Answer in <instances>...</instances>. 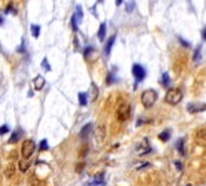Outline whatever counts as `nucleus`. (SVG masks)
I'll return each instance as SVG.
<instances>
[{
    "label": "nucleus",
    "mask_w": 206,
    "mask_h": 186,
    "mask_svg": "<svg viewBox=\"0 0 206 186\" xmlns=\"http://www.w3.org/2000/svg\"><path fill=\"white\" fill-rule=\"evenodd\" d=\"M181 99H183V93L180 88H169L165 95V101L169 105H177L181 102Z\"/></svg>",
    "instance_id": "1"
},
{
    "label": "nucleus",
    "mask_w": 206,
    "mask_h": 186,
    "mask_svg": "<svg viewBox=\"0 0 206 186\" xmlns=\"http://www.w3.org/2000/svg\"><path fill=\"white\" fill-rule=\"evenodd\" d=\"M157 98H158V94L155 90H146L143 91L142 94V105L144 106L146 109H150L151 106H154V103L157 102Z\"/></svg>",
    "instance_id": "2"
},
{
    "label": "nucleus",
    "mask_w": 206,
    "mask_h": 186,
    "mask_svg": "<svg viewBox=\"0 0 206 186\" xmlns=\"http://www.w3.org/2000/svg\"><path fill=\"white\" fill-rule=\"evenodd\" d=\"M34 149H36V143H34L32 139L23 141L22 147H21V155H22V159L29 160V159L32 157V155L34 153Z\"/></svg>",
    "instance_id": "3"
},
{
    "label": "nucleus",
    "mask_w": 206,
    "mask_h": 186,
    "mask_svg": "<svg viewBox=\"0 0 206 186\" xmlns=\"http://www.w3.org/2000/svg\"><path fill=\"white\" fill-rule=\"evenodd\" d=\"M131 116V105L126 102H122L121 105L117 108V112H116V117L118 122H126Z\"/></svg>",
    "instance_id": "4"
},
{
    "label": "nucleus",
    "mask_w": 206,
    "mask_h": 186,
    "mask_svg": "<svg viewBox=\"0 0 206 186\" xmlns=\"http://www.w3.org/2000/svg\"><path fill=\"white\" fill-rule=\"evenodd\" d=\"M132 75H133L136 83H140V81L144 80V77H146V69H144L142 65L135 64L133 66H132Z\"/></svg>",
    "instance_id": "5"
},
{
    "label": "nucleus",
    "mask_w": 206,
    "mask_h": 186,
    "mask_svg": "<svg viewBox=\"0 0 206 186\" xmlns=\"http://www.w3.org/2000/svg\"><path fill=\"white\" fill-rule=\"evenodd\" d=\"M195 143L201 147H206V128H199L198 131L195 132Z\"/></svg>",
    "instance_id": "6"
},
{
    "label": "nucleus",
    "mask_w": 206,
    "mask_h": 186,
    "mask_svg": "<svg viewBox=\"0 0 206 186\" xmlns=\"http://www.w3.org/2000/svg\"><path fill=\"white\" fill-rule=\"evenodd\" d=\"M150 150H151V147H150L147 138H144L142 142H139L136 145V152L139 153L140 156H144V155H147V153H150Z\"/></svg>",
    "instance_id": "7"
},
{
    "label": "nucleus",
    "mask_w": 206,
    "mask_h": 186,
    "mask_svg": "<svg viewBox=\"0 0 206 186\" xmlns=\"http://www.w3.org/2000/svg\"><path fill=\"white\" fill-rule=\"evenodd\" d=\"M187 109L190 113H199L206 110V103H188Z\"/></svg>",
    "instance_id": "8"
},
{
    "label": "nucleus",
    "mask_w": 206,
    "mask_h": 186,
    "mask_svg": "<svg viewBox=\"0 0 206 186\" xmlns=\"http://www.w3.org/2000/svg\"><path fill=\"white\" fill-rule=\"evenodd\" d=\"M85 186H106V181H105V178H103V174L95 175L92 181H89Z\"/></svg>",
    "instance_id": "9"
},
{
    "label": "nucleus",
    "mask_w": 206,
    "mask_h": 186,
    "mask_svg": "<svg viewBox=\"0 0 206 186\" xmlns=\"http://www.w3.org/2000/svg\"><path fill=\"white\" fill-rule=\"evenodd\" d=\"M91 132H92V124H91V123L85 124V126L81 128V131H80V137H81V139H87V138L89 137Z\"/></svg>",
    "instance_id": "10"
},
{
    "label": "nucleus",
    "mask_w": 206,
    "mask_h": 186,
    "mask_svg": "<svg viewBox=\"0 0 206 186\" xmlns=\"http://www.w3.org/2000/svg\"><path fill=\"white\" fill-rule=\"evenodd\" d=\"M44 84H46V79L43 77L41 75L39 76H36L34 77V80H33V85H34V90H37V91H40L41 88L44 87Z\"/></svg>",
    "instance_id": "11"
},
{
    "label": "nucleus",
    "mask_w": 206,
    "mask_h": 186,
    "mask_svg": "<svg viewBox=\"0 0 206 186\" xmlns=\"http://www.w3.org/2000/svg\"><path fill=\"white\" fill-rule=\"evenodd\" d=\"M116 35H113V36H110L107 39V43H106V46H105V54L106 55H110V52H111V48H113V44H114V41H116Z\"/></svg>",
    "instance_id": "12"
},
{
    "label": "nucleus",
    "mask_w": 206,
    "mask_h": 186,
    "mask_svg": "<svg viewBox=\"0 0 206 186\" xmlns=\"http://www.w3.org/2000/svg\"><path fill=\"white\" fill-rule=\"evenodd\" d=\"M21 135H22V131L18 128V130H15V131L13 132V135H11V138L8 139V142L10 143H17L19 141V138H21Z\"/></svg>",
    "instance_id": "13"
},
{
    "label": "nucleus",
    "mask_w": 206,
    "mask_h": 186,
    "mask_svg": "<svg viewBox=\"0 0 206 186\" xmlns=\"http://www.w3.org/2000/svg\"><path fill=\"white\" fill-rule=\"evenodd\" d=\"M98 39L103 41L106 39V23L105 22H102L101 23V26H99V31H98Z\"/></svg>",
    "instance_id": "14"
},
{
    "label": "nucleus",
    "mask_w": 206,
    "mask_h": 186,
    "mask_svg": "<svg viewBox=\"0 0 206 186\" xmlns=\"http://www.w3.org/2000/svg\"><path fill=\"white\" fill-rule=\"evenodd\" d=\"M18 167H19L21 172H26V171H28V168L30 167V161L22 159V160H19V165H18Z\"/></svg>",
    "instance_id": "15"
},
{
    "label": "nucleus",
    "mask_w": 206,
    "mask_h": 186,
    "mask_svg": "<svg viewBox=\"0 0 206 186\" xmlns=\"http://www.w3.org/2000/svg\"><path fill=\"white\" fill-rule=\"evenodd\" d=\"M30 31H32V35H33V37H39L40 36V31H41V26L40 25H36V23H33V25H30Z\"/></svg>",
    "instance_id": "16"
},
{
    "label": "nucleus",
    "mask_w": 206,
    "mask_h": 186,
    "mask_svg": "<svg viewBox=\"0 0 206 186\" xmlns=\"http://www.w3.org/2000/svg\"><path fill=\"white\" fill-rule=\"evenodd\" d=\"M176 147H177L179 153H180V156H184L185 152H184V139L183 138H180V139L177 141V143H176Z\"/></svg>",
    "instance_id": "17"
},
{
    "label": "nucleus",
    "mask_w": 206,
    "mask_h": 186,
    "mask_svg": "<svg viewBox=\"0 0 206 186\" xmlns=\"http://www.w3.org/2000/svg\"><path fill=\"white\" fill-rule=\"evenodd\" d=\"M158 138H160L162 142H168L169 141V138H170V132H169V130H165V131H162L160 135H158Z\"/></svg>",
    "instance_id": "18"
},
{
    "label": "nucleus",
    "mask_w": 206,
    "mask_h": 186,
    "mask_svg": "<svg viewBox=\"0 0 206 186\" xmlns=\"http://www.w3.org/2000/svg\"><path fill=\"white\" fill-rule=\"evenodd\" d=\"M78 102H80L81 106H85L88 103V97L85 93H80L78 94Z\"/></svg>",
    "instance_id": "19"
},
{
    "label": "nucleus",
    "mask_w": 206,
    "mask_h": 186,
    "mask_svg": "<svg viewBox=\"0 0 206 186\" xmlns=\"http://www.w3.org/2000/svg\"><path fill=\"white\" fill-rule=\"evenodd\" d=\"M161 84H162L164 87H169L170 77H169V75H168V73H164V75H162V77H161Z\"/></svg>",
    "instance_id": "20"
},
{
    "label": "nucleus",
    "mask_w": 206,
    "mask_h": 186,
    "mask_svg": "<svg viewBox=\"0 0 206 186\" xmlns=\"http://www.w3.org/2000/svg\"><path fill=\"white\" fill-rule=\"evenodd\" d=\"M74 15L77 17L78 22H81V21H82V15H84V14H82V8H81V6H77V7H76V13H74Z\"/></svg>",
    "instance_id": "21"
},
{
    "label": "nucleus",
    "mask_w": 206,
    "mask_h": 186,
    "mask_svg": "<svg viewBox=\"0 0 206 186\" xmlns=\"http://www.w3.org/2000/svg\"><path fill=\"white\" fill-rule=\"evenodd\" d=\"M78 23H80V22H78L77 17L73 14V17H72V28H73V31H74V32L78 29Z\"/></svg>",
    "instance_id": "22"
},
{
    "label": "nucleus",
    "mask_w": 206,
    "mask_h": 186,
    "mask_svg": "<svg viewBox=\"0 0 206 186\" xmlns=\"http://www.w3.org/2000/svg\"><path fill=\"white\" fill-rule=\"evenodd\" d=\"M41 68H43L46 72H50V70H51V66H50L48 60H47V58H44V60L41 61Z\"/></svg>",
    "instance_id": "23"
},
{
    "label": "nucleus",
    "mask_w": 206,
    "mask_h": 186,
    "mask_svg": "<svg viewBox=\"0 0 206 186\" xmlns=\"http://www.w3.org/2000/svg\"><path fill=\"white\" fill-rule=\"evenodd\" d=\"M201 51H202L201 47H198V48L195 50V52H194V61H195V62L201 61Z\"/></svg>",
    "instance_id": "24"
},
{
    "label": "nucleus",
    "mask_w": 206,
    "mask_h": 186,
    "mask_svg": "<svg viewBox=\"0 0 206 186\" xmlns=\"http://www.w3.org/2000/svg\"><path fill=\"white\" fill-rule=\"evenodd\" d=\"M93 51H95V50H93V47H91V46L85 47V50H84V57H85V58H88Z\"/></svg>",
    "instance_id": "25"
},
{
    "label": "nucleus",
    "mask_w": 206,
    "mask_h": 186,
    "mask_svg": "<svg viewBox=\"0 0 206 186\" xmlns=\"http://www.w3.org/2000/svg\"><path fill=\"white\" fill-rule=\"evenodd\" d=\"M116 80H117V79H116V76H114V73H109L107 79H106V83H107V84H113Z\"/></svg>",
    "instance_id": "26"
},
{
    "label": "nucleus",
    "mask_w": 206,
    "mask_h": 186,
    "mask_svg": "<svg viewBox=\"0 0 206 186\" xmlns=\"http://www.w3.org/2000/svg\"><path fill=\"white\" fill-rule=\"evenodd\" d=\"M7 132H10V127H8L7 124H3V126L0 127V135H6Z\"/></svg>",
    "instance_id": "27"
},
{
    "label": "nucleus",
    "mask_w": 206,
    "mask_h": 186,
    "mask_svg": "<svg viewBox=\"0 0 206 186\" xmlns=\"http://www.w3.org/2000/svg\"><path fill=\"white\" fill-rule=\"evenodd\" d=\"M40 150H41V152H44V150H48V142H47V139H43L40 142Z\"/></svg>",
    "instance_id": "28"
},
{
    "label": "nucleus",
    "mask_w": 206,
    "mask_h": 186,
    "mask_svg": "<svg viewBox=\"0 0 206 186\" xmlns=\"http://www.w3.org/2000/svg\"><path fill=\"white\" fill-rule=\"evenodd\" d=\"M10 13H13V14H15V13H17L13 4H8V6H7V8H6V14H10Z\"/></svg>",
    "instance_id": "29"
},
{
    "label": "nucleus",
    "mask_w": 206,
    "mask_h": 186,
    "mask_svg": "<svg viewBox=\"0 0 206 186\" xmlns=\"http://www.w3.org/2000/svg\"><path fill=\"white\" fill-rule=\"evenodd\" d=\"M133 7H135V2L132 0L131 3H128V4H126V11H128V13H131V11L133 10Z\"/></svg>",
    "instance_id": "30"
},
{
    "label": "nucleus",
    "mask_w": 206,
    "mask_h": 186,
    "mask_svg": "<svg viewBox=\"0 0 206 186\" xmlns=\"http://www.w3.org/2000/svg\"><path fill=\"white\" fill-rule=\"evenodd\" d=\"M150 163H144V164H140V167H137V170H144V168H149L150 167Z\"/></svg>",
    "instance_id": "31"
},
{
    "label": "nucleus",
    "mask_w": 206,
    "mask_h": 186,
    "mask_svg": "<svg viewBox=\"0 0 206 186\" xmlns=\"http://www.w3.org/2000/svg\"><path fill=\"white\" fill-rule=\"evenodd\" d=\"M179 40H180V43L183 44V46H185V47H190V43H188V41L183 40V39H181V37H179Z\"/></svg>",
    "instance_id": "32"
},
{
    "label": "nucleus",
    "mask_w": 206,
    "mask_h": 186,
    "mask_svg": "<svg viewBox=\"0 0 206 186\" xmlns=\"http://www.w3.org/2000/svg\"><path fill=\"white\" fill-rule=\"evenodd\" d=\"M176 168H177V170H183V167H181V163H180V161H176Z\"/></svg>",
    "instance_id": "33"
},
{
    "label": "nucleus",
    "mask_w": 206,
    "mask_h": 186,
    "mask_svg": "<svg viewBox=\"0 0 206 186\" xmlns=\"http://www.w3.org/2000/svg\"><path fill=\"white\" fill-rule=\"evenodd\" d=\"M202 39L206 40V28L204 29V31H202Z\"/></svg>",
    "instance_id": "34"
},
{
    "label": "nucleus",
    "mask_w": 206,
    "mask_h": 186,
    "mask_svg": "<svg viewBox=\"0 0 206 186\" xmlns=\"http://www.w3.org/2000/svg\"><path fill=\"white\" fill-rule=\"evenodd\" d=\"M116 4L117 6H121L122 4V0H116Z\"/></svg>",
    "instance_id": "35"
},
{
    "label": "nucleus",
    "mask_w": 206,
    "mask_h": 186,
    "mask_svg": "<svg viewBox=\"0 0 206 186\" xmlns=\"http://www.w3.org/2000/svg\"><path fill=\"white\" fill-rule=\"evenodd\" d=\"M0 23H3V18H2V17H0Z\"/></svg>",
    "instance_id": "36"
},
{
    "label": "nucleus",
    "mask_w": 206,
    "mask_h": 186,
    "mask_svg": "<svg viewBox=\"0 0 206 186\" xmlns=\"http://www.w3.org/2000/svg\"><path fill=\"white\" fill-rule=\"evenodd\" d=\"M99 2H103V0H99Z\"/></svg>",
    "instance_id": "37"
},
{
    "label": "nucleus",
    "mask_w": 206,
    "mask_h": 186,
    "mask_svg": "<svg viewBox=\"0 0 206 186\" xmlns=\"http://www.w3.org/2000/svg\"><path fill=\"white\" fill-rule=\"evenodd\" d=\"M187 186H191V185H187Z\"/></svg>",
    "instance_id": "38"
}]
</instances>
